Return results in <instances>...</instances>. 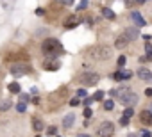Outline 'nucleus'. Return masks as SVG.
Returning <instances> with one entry per match:
<instances>
[{
  "mask_svg": "<svg viewBox=\"0 0 152 137\" xmlns=\"http://www.w3.org/2000/svg\"><path fill=\"white\" fill-rule=\"evenodd\" d=\"M129 43H131V41L127 39V36H125V34H120V36H116V39H115V46H116L118 50L127 48V46H129Z\"/></svg>",
  "mask_w": 152,
  "mask_h": 137,
  "instance_id": "7",
  "label": "nucleus"
},
{
  "mask_svg": "<svg viewBox=\"0 0 152 137\" xmlns=\"http://www.w3.org/2000/svg\"><path fill=\"white\" fill-rule=\"evenodd\" d=\"M122 105H125V107H134V105L138 103V94L134 91H129L127 94H124V96L120 98Z\"/></svg>",
  "mask_w": 152,
  "mask_h": 137,
  "instance_id": "5",
  "label": "nucleus"
},
{
  "mask_svg": "<svg viewBox=\"0 0 152 137\" xmlns=\"http://www.w3.org/2000/svg\"><path fill=\"white\" fill-rule=\"evenodd\" d=\"M131 20L134 22V25H136V27H143V25H145L143 16H141L138 11H131Z\"/></svg>",
  "mask_w": 152,
  "mask_h": 137,
  "instance_id": "11",
  "label": "nucleus"
},
{
  "mask_svg": "<svg viewBox=\"0 0 152 137\" xmlns=\"http://www.w3.org/2000/svg\"><path fill=\"white\" fill-rule=\"evenodd\" d=\"M41 50H43V54H45L47 57H50V59H57L61 54H63V45H61L57 39L48 37V39L43 41Z\"/></svg>",
  "mask_w": 152,
  "mask_h": 137,
  "instance_id": "2",
  "label": "nucleus"
},
{
  "mask_svg": "<svg viewBox=\"0 0 152 137\" xmlns=\"http://www.w3.org/2000/svg\"><path fill=\"white\" fill-rule=\"evenodd\" d=\"M59 61L57 59H48V61H45L43 62V70H48V71H56V70H59Z\"/></svg>",
  "mask_w": 152,
  "mask_h": 137,
  "instance_id": "9",
  "label": "nucleus"
},
{
  "mask_svg": "<svg viewBox=\"0 0 152 137\" xmlns=\"http://www.w3.org/2000/svg\"><path fill=\"white\" fill-rule=\"evenodd\" d=\"M70 105H72V107H77V105H80L79 98H72V100H70Z\"/></svg>",
  "mask_w": 152,
  "mask_h": 137,
  "instance_id": "28",
  "label": "nucleus"
},
{
  "mask_svg": "<svg viewBox=\"0 0 152 137\" xmlns=\"http://www.w3.org/2000/svg\"><path fill=\"white\" fill-rule=\"evenodd\" d=\"M120 125H122V126H127V125H129V118H125V116H124V118L120 119Z\"/></svg>",
  "mask_w": 152,
  "mask_h": 137,
  "instance_id": "29",
  "label": "nucleus"
},
{
  "mask_svg": "<svg viewBox=\"0 0 152 137\" xmlns=\"http://www.w3.org/2000/svg\"><path fill=\"white\" fill-rule=\"evenodd\" d=\"M77 96H86V91L84 89H79L77 91Z\"/></svg>",
  "mask_w": 152,
  "mask_h": 137,
  "instance_id": "34",
  "label": "nucleus"
},
{
  "mask_svg": "<svg viewBox=\"0 0 152 137\" xmlns=\"http://www.w3.org/2000/svg\"><path fill=\"white\" fill-rule=\"evenodd\" d=\"M9 71H11V75H14V77H25L27 73L32 71V68L29 64H25V62H16V64L9 66Z\"/></svg>",
  "mask_w": 152,
  "mask_h": 137,
  "instance_id": "3",
  "label": "nucleus"
},
{
  "mask_svg": "<svg viewBox=\"0 0 152 137\" xmlns=\"http://www.w3.org/2000/svg\"><path fill=\"white\" fill-rule=\"evenodd\" d=\"M125 62H127V57H125V55H120V57H118V66H120V68H124Z\"/></svg>",
  "mask_w": 152,
  "mask_h": 137,
  "instance_id": "24",
  "label": "nucleus"
},
{
  "mask_svg": "<svg viewBox=\"0 0 152 137\" xmlns=\"http://www.w3.org/2000/svg\"><path fill=\"white\" fill-rule=\"evenodd\" d=\"M120 75H122V80H129L131 77H133V71L124 70V71H120Z\"/></svg>",
  "mask_w": 152,
  "mask_h": 137,
  "instance_id": "18",
  "label": "nucleus"
},
{
  "mask_svg": "<svg viewBox=\"0 0 152 137\" xmlns=\"http://www.w3.org/2000/svg\"><path fill=\"white\" fill-rule=\"evenodd\" d=\"M63 5H74V0H59Z\"/></svg>",
  "mask_w": 152,
  "mask_h": 137,
  "instance_id": "33",
  "label": "nucleus"
},
{
  "mask_svg": "<svg viewBox=\"0 0 152 137\" xmlns=\"http://www.w3.org/2000/svg\"><path fill=\"white\" fill-rule=\"evenodd\" d=\"M32 103H34V105H39V98H38V96H36V98H32Z\"/></svg>",
  "mask_w": 152,
  "mask_h": 137,
  "instance_id": "39",
  "label": "nucleus"
},
{
  "mask_svg": "<svg viewBox=\"0 0 152 137\" xmlns=\"http://www.w3.org/2000/svg\"><path fill=\"white\" fill-rule=\"evenodd\" d=\"M124 34L127 36V39H129V41H134V39L140 36L138 29H131V27H129V29H125V32H124Z\"/></svg>",
  "mask_w": 152,
  "mask_h": 137,
  "instance_id": "16",
  "label": "nucleus"
},
{
  "mask_svg": "<svg viewBox=\"0 0 152 137\" xmlns=\"http://www.w3.org/2000/svg\"><path fill=\"white\" fill-rule=\"evenodd\" d=\"M88 4H89L88 0H80V4L77 5V9H79V11H83V9H86V7H88Z\"/></svg>",
  "mask_w": 152,
  "mask_h": 137,
  "instance_id": "25",
  "label": "nucleus"
},
{
  "mask_svg": "<svg viewBox=\"0 0 152 137\" xmlns=\"http://www.w3.org/2000/svg\"><path fill=\"white\" fill-rule=\"evenodd\" d=\"M100 14H102L104 18H107V20H115L116 18L115 11H113V9H109V7H100Z\"/></svg>",
  "mask_w": 152,
  "mask_h": 137,
  "instance_id": "13",
  "label": "nucleus"
},
{
  "mask_svg": "<svg viewBox=\"0 0 152 137\" xmlns=\"http://www.w3.org/2000/svg\"><path fill=\"white\" fill-rule=\"evenodd\" d=\"M145 52H152V46H150V45H149V43H147V45H145Z\"/></svg>",
  "mask_w": 152,
  "mask_h": 137,
  "instance_id": "38",
  "label": "nucleus"
},
{
  "mask_svg": "<svg viewBox=\"0 0 152 137\" xmlns=\"http://www.w3.org/2000/svg\"><path fill=\"white\" fill-rule=\"evenodd\" d=\"M36 137H39V135H36Z\"/></svg>",
  "mask_w": 152,
  "mask_h": 137,
  "instance_id": "45",
  "label": "nucleus"
},
{
  "mask_svg": "<svg viewBox=\"0 0 152 137\" xmlns=\"http://www.w3.org/2000/svg\"><path fill=\"white\" fill-rule=\"evenodd\" d=\"M127 137H138V135H136V134H129Z\"/></svg>",
  "mask_w": 152,
  "mask_h": 137,
  "instance_id": "43",
  "label": "nucleus"
},
{
  "mask_svg": "<svg viewBox=\"0 0 152 137\" xmlns=\"http://www.w3.org/2000/svg\"><path fill=\"white\" fill-rule=\"evenodd\" d=\"M56 132H57V128H56V126H50V128H48V135H56Z\"/></svg>",
  "mask_w": 152,
  "mask_h": 137,
  "instance_id": "32",
  "label": "nucleus"
},
{
  "mask_svg": "<svg viewBox=\"0 0 152 137\" xmlns=\"http://www.w3.org/2000/svg\"><path fill=\"white\" fill-rule=\"evenodd\" d=\"M91 102H93V100H91V98H86V100H84V102H83V103H84V105H86V107H88V105H89V103H91Z\"/></svg>",
  "mask_w": 152,
  "mask_h": 137,
  "instance_id": "37",
  "label": "nucleus"
},
{
  "mask_svg": "<svg viewBox=\"0 0 152 137\" xmlns=\"http://www.w3.org/2000/svg\"><path fill=\"white\" fill-rule=\"evenodd\" d=\"M91 114H93V112H91V109L86 107V109H84V118H91Z\"/></svg>",
  "mask_w": 152,
  "mask_h": 137,
  "instance_id": "30",
  "label": "nucleus"
},
{
  "mask_svg": "<svg viewBox=\"0 0 152 137\" xmlns=\"http://www.w3.org/2000/svg\"><path fill=\"white\" fill-rule=\"evenodd\" d=\"M147 61H152V52H147V55H145Z\"/></svg>",
  "mask_w": 152,
  "mask_h": 137,
  "instance_id": "36",
  "label": "nucleus"
},
{
  "mask_svg": "<svg viewBox=\"0 0 152 137\" xmlns=\"http://www.w3.org/2000/svg\"><path fill=\"white\" fill-rule=\"evenodd\" d=\"M113 107H115V102L113 100H106L104 102V109L106 110H113Z\"/></svg>",
  "mask_w": 152,
  "mask_h": 137,
  "instance_id": "20",
  "label": "nucleus"
},
{
  "mask_svg": "<svg viewBox=\"0 0 152 137\" xmlns=\"http://www.w3.org/2000/svg\"><path fill=\"white\" fill-rule=\"evenodd\" d=\"M140 137H152V132L147 130V128H143V130L140 132Z\"/></svg>",
  "mask_w": 152,
  "mask_h": 137,
  "instance_id": "26",
  "label": "nucleus"
},
{
  "mask_svg": "<svg viewBox=\"0 0 152 137\" xmlns=\"http://www.w3.org/2000/svg\"><path fill=\"white\" fill-rule=\"evenodd\" d=\"M98 132H100V137H111V135L115 134V125L111 123V121H104L102 125H100Z\"/></svg>",
  "mask_w": 152,
  "mask_h": 137,
  "instance_id": "6",
  "label": "nucleus"
},
{
  "mask_svg": "<svg viewBox=\"0 0 152 137\" xmlns=\"http://www.w3.org/2000/svg\"><path fill=\"white\" fill-rule=\"evenodd\" d=\"M138 77H140L141 80L150 82V80H152V71L147 70V68H140V70H138Z\"/></svg>",
  "mask_w": 152,
  "mask_h": 137,
  "instance_id": "12",
  "label": "nucleus"
},
{
  "mask_svg": "<svg viewBox=\"0 0 152 137\" xmlns=\"http://www.w3.org/2000/svg\"><path fill=\"white\" fill-rule=\"evenodd\" d=\"M113 78H115L116 82H120V80H122V75H120V71H115V73H113Z\"/></svg>",
  "mask_w": 152,
  "mask_h": 137,
  "instance_id": "31",
  "label": "nucleus"
},
{
  "mask_svg": "<svg viewBox=\"0 0 152 137\" xmlns=\"http://www.w3.org/2000/svg\"><path fill=\"white\" fill-rule=\"evenodd\" d=\"M75 137H89L88 134H79V135H75Z\"/></svg>",
  "mask_w": 152,
  "mask_h": 137,
  "instance_id": "41",
  "label": "nucleus"
},
{
  "mask_svg": "<svg viewBox=\"0 0 152 137\" xmlns=\"http://www.w3.org/2000/svg\"><path fill=\"white\" fill-rule=\"evenodd\" d=\"M9 91H11V93H20V84L18 82L9 84Z\"/></svg>",
  "mask_w": 152,
  "mask_h": 137,
  "instance_id": "19",
  "label": "nucleus"
},
{
  "mask_svg": "<svg viewBox=\"0 0 152 137\" xmlns=\"http://www.w3.org/2000/svg\"><path fill=\"white\" fill-rule=\"evenodd\" d=\"M9 107H11V102H9V100H6V102H4L2 105H0V112H6V110H7Z\"/></svg>",
  "mask_w": 152,
  "mask_h": 137,
  "instance_id": "22",
  "label": "nucleus"
},
{
  "mask_svg": "<svg viewBox=\"0 0 152 137\" xmlns=\"http://www.w3.org/2000/svg\"><path fill=\"white\" fill-rule=\"evenodd\" d=\"M131 91V87H127V86H122V87H118V89H113V91H111L109 94H111V98H122V96H124V94H127Z\"/></svg>",
  "mask_w": 152,
  "mask_h": 137,
  "instance_id": "8",
  "label": "nucleus"
},
{
  "mask_svg": "<svg viewBox=\"0 0 152 137\" xmlns=\"http://www.w3.org/2000/svg\"><path fill=\"white\" fill-rule=\"evenodd\" d=\"M140 121L143 123V125H147V126L152 125V114H150L149 109H145V110H141V112H140Z\"/></svg>",
  "mask_w": 152,
  "mask_h": 137,
  "instance_id": "10",
  "label": "nucleus"
},
{
  "mask_svg": "<svg viewBox=\"0 0 152 137\" xmlns=\"http://www.w3.org/2000/svg\"><path fill=\"white\" fill-rule=\"evenodd\" d=\"M32 128H34L36 132H41V130L45 128V125H43V121L39 119V118H32Z\"/></svg>",
  "mask_w": 152,
  "mask_h": 137,
  "instance_id": "17",
  "label": "nucleus"
},
{
  "mask_svg": "<svg viewBox=\"0 0 152 137\" xmlns=\"http://www.w3.org/2000/svg\"><path fill=\"white\" fill-rule=\"evenodd\" d=\"M147 0H136V4H145Z\"/></svg>",
  "mask_w": 152,
  "mask_h": 137,
  "instance_id": "42",
  "label": "nucleus"
},
{
  "mask_svg": "<svg viewBox=\"0 0 152 137\" xmlns=\"http://www.w3.org/2000/svg\"><path fill=\"white\" fill-rule=\"evenodd\" d=\"M79 80H80L83 86L91 87V86H97V84H98L100 75H98V73H95V71H88V73H83V77H80Z\"/></svg>",
  "mask_w": 152,
  "mask_h": 137,
  "instance_id": "4",
  "label": "nucleus"
},
{
  "mask_svg": "<svg viewBox=\"0 0 152 137\" xmlns=\"http://www.w3.org/2000/svg\"><path fill=\"white\" fill-rule=\"evenodd\" d=\"M102 98H104V93H102V91H97L93 96H91V100H95V102H100Z\"/></svg>",
  "mask_w": 152,
  "mask_h": 137,
  "instance_id": "21",
  "label": "nucleus"
},
{
  "mask_svg": "<svg viewBox=\"0 0 152 137\" xmlns=\"http://www.w3.org/2000/svg\"><path fill=\"white\" fill-rule=\"evenodd\" d=\"M133 114H134L133 107H125V110H124V116H125V118H133Z\"/></svg>",
  "mask_w": 152,
  "mask_h": 137,
  "instance_id": "23",
  "label": "nucleus"
},
{
  "mask_svg": "<svg viewBox=\"0 0 152 137\" xmlns=\"http://www.w3.org/2000/svg\"><path fill=\"white\" fill-rule=\"evenodd\" d=\"M149 110H150V114H152V103H150V109H149Z\"/></svg>",
  "mask_w": 152,
  "mask_h": 137,
  "instance_id": "44",
  "label": "nucleus"
},
{
  "mask_svg": "<svg viewBox=\"0 0 152 137\" xmlns=\"http://www.w3.org/2000/svg\"><path fill=\"white\" fill-rule=\"evenodd\" d=\"M113 55V50L106 45H97V46H91L88 52H86V57L89 61H107Z\"/></svg>",
  "mask_w": 152,
  "mask_h": 137,
  "instance_id": "1",
  "label": "nucleus"
},
{
  "mask_svg": "<svg viewBox=\"0 0 152 137\" xmlns=\"http://www.w3.org/2000/svg\"><path fill=\"white\" fill-rule=\"evenodd\" d=\"M74 123H75V116L74 114H66L65 119H63V126H65V128H72Z\"/></svg>",
  "mask_w": 152,
  "mask_h": 137,
  "instance_id": "14",
  "label": "nucleus"
},
{
  "mask_svg": "<svg viewBox=\"0 0 152 137\" xmlns=\"http://www.w3.org/2000/svg\"><path fill=\"white\" fill-rule=\"evenodd\" d=\"M25 109H27L25 103H18V105H16V110H18V112H25Z\"/></svg>",
  "mask_w": 152,
  "mask_h": 137,
  "instance_id": "27",
  "label": "nucleus"
},
{
  "mask_svg": "<svg viewBox=\"0 0 152 137\" xmlns=\"http://www.w3.org/2000/svg\"><path fill=\"white\" fill-rule=\"evenodd\" d=\"M145 94H147V96H152V89H147V91H145Z\"/></svg>",
  "mask_w": 152,
  "mask_h": 137,
  "instance_id": "40",
  "label": "nucleus"
},
{
  "mask_svg": "<svg viewBox=\"0 0 152 137\" xmlns=\"http://www.w3.org/2000/svg\"><path fill=\"white\" fill-rule=\"evenodd\" d=\"M80 23V18H77V16H70L66 22H65V27L66 29H72V27H77Z\"/></svg>",
  "mask_w": 152,
  "mask_h": 137,
  "instance_id": "15",
  "label": "nucleus"
},
{
  "mask_svg": "<svg viewBox=\"0 0 152 137\" xmlns=\"http://www.w3.org/2000/svg\"><path fill=\"white\" fill-rule=\"evenodd\" d=\"M20 98H22V102H29V98H30V96H29V94H22Z\"/></svg>",
  "mask_w": 152,
  "mask_h": 137,
  "instance_id": "35",
  "label": "nucleus"
}]
</instances>
